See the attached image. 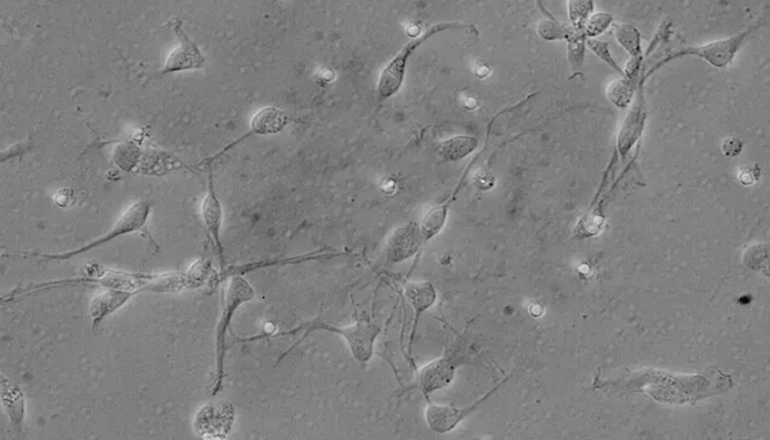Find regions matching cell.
Returning <instances> with one entry per match:
<instances>
[{
    "label": "cell",
    "mask_w": 770,
    "mask_h": 440,
    "mask_svg": "<svg viewBox=\"0 0 770 440\" xmlns=\"http://www.w3.org/2000/svg\"><path fill=\"white\" fill-rule=\"evenodd\" d=\"M329 332L333 333V335L340 336V338H344L346 341L347 347H348L349 353L354 358L358 361L359 363H367L373 358L374 355V346H376L377 338H379L380 330L379 326L374 325L373 322H371L369 320H362L356 321V323H352V325L348 326H334L331 325V323L324 322V321L313 320L307 323H301L298 328L292 329V330H283V332L273 333V335H260L255 336V338H247L244 341H256V340H263V338H283V336H293L299 332H304L303 338L298 341V343L293 344L292 347L288 348L285 353L283 354L280 359H278V363L288 355L293 348H296L299 343L306 340L310 333L314 332Z\"/></svg>",
    "instance_id": "6da1fadb"
},
{
    "label": "cell",
    "mask_w": 770,
    "mask_h": 440,
    "mask_svg": "<svg viewBox=\"0 0 770 440\" xmlns=\"http://www.w3.org/2000/svg\"><path fill=\"white\" fill-rule=\"evenodd\" d=\"M255 290L242 275H232L226 287L222 289V314L215 335V381L212 396H217L223 389L225 380V359L227 351V332L232 326L233 318L240 307L252 302Z\"/></svg>",
    "instance_id": "7a4b0ae2"
},
{
    "label": "cell",
    "mask_w": 770,
    "mask_h": 440,
    "mask_svg": "<svg viewBox=\"0 0 770 440\" xmlns=\"http://www.w3.org/2000/svg\"><path fill=\"white\" fill-rule=\"evenodd\" d=\"M446 30H465V32L478 34L476 28L470 22L446 21L428 28L425 32H422V35L405 45L404 49L400 50L395 58L389 61V65L382 69L379 83H377L380 98L389 100V98L394 97L395 94H397L405 82L410 55L419 49L420 45H424L427 40L432 39L435 35L442 34Z\"/></svg>",
    "instance_id": "3957f363"
},
{
    "label": "cell",
    "mask_w": 770,
    "mask_h": 440,
    "mask_svg": "<svg viewBox=\"0 0 770 440\" xmlns=\"http://www.w3.org/2000/svg\"><path fill=\"white\" fill-rule=\"evenodd\" d=\"M762 25H764V21L759 20L756 24L747 28V29L741 32V34L733 35V37H725V39L714 40V42L708 43V45H698V47H684V49L677 50V52L670 53V54L662 58L659 62H656V64L653 65V67L651 68L645 75H643V77L640 78V85L638 86H644L648 77L652 76L656 70H659L660 68L668 64L670 61L677 60V58L680 57H698L700 58V60L706 61V62H709L711 67L717 68V69L726 68L731 64L732 61H733V58L736 57L737 53L741 49V45L746 42L747 37H749L750 35L754 34V32H756L757 29H759Z\"/></svg>",
    "instance_id": "277c9868"
},
{
    "label": "cell",
    "mask_w": 770,
    "mask_h": 440,
    "mask_svg": "<svg viewBox=\"0 0 770 440\" xmlns=\"http://www.w3.org/2000/svg\"><path fill=\"white\" fill-rule=\"evenodd\" d=\"M152 206H153V202L148 199H141L134 202L133 206L128 207L126 212L116 220L115 226L111 227L102 237L88 242L85 247L70 250V252H62V254H37V252H30V254H22L21 257H40L42 262H55V260L62 262V260H70L72 257H78V255L87 254L90 250L115 241V240L120 239L123 235L135 234V232H142L143 230H146V224H148L149 216L152 214Z\"/></svg>",
    "instance_id": "5b68a950"
},
{
    "label": "cell",
    "mask_w": 770,
    "mask_h": 440,
    "mask_svg": "<svg viewBox=\"0 0 770 440\" xmlns=\"http://www.w3.org/2000/svg\"><path fill=\"white\" fill-rule=\"evenodd\" d=\"M174 34L178 37V45L169 53L166 64L159 72L154 73V77H164L172 73L189 72V70H201L207 65L205 55L201 49L184 29L181 20H175L169 24Z\"/></svg>",
    "instance_id": "8992f818"
},
{
    "label": "cell",
    "mask_w": 770,
    "mask_h": 440,
    "mask_svg": "<svg viewBox=\"0 0 770 440\" xmlns=\"http://www.w3.org/2000/svg\"><path fill=\"white\" fill-rule=\"evenodd\" d=\"M289 124V118L283 110L275 108V106H267V108L260 109L259 112L253 116L250 120V131L240 138L233 141L226 148L222 149L219 153L214 154L212 157H208L207 160L202 161V166H211L215 160L225 156L227 151H232L235 146L244 143L250 136L258 135H275V134L283 133L286 126Z\"/></svg>",
    "instance_id": "52a82bcc"
},
{
    "label": "cell",
    "mask_w": 770,
    "mask_h": 440,
    "mask_svg": "<svg viewBox=\"0 0 770 440\" xmlns=\"http://www.w3.org/2000/svg\"><path fill=\"white\" fill-rule=\"evenodd\" d=\"M506 380H508V379L501 381L496 388L488 391L483 398L479 399V401H476L475 403L471 404V406L461 407V409H458V407L455 406H446V404H435L428 402L427 409H425V421H427V426L430 427L433 432H437V434L440 435L453 431V429H455L461 421H463V420L467 419L471 413H473V411H475L476 409L483 403V402L487 401V399L493 395L494 392L500 388Z\"/></svg>",
    "instance_id": "ba28073f"
},
{
    "label": "cell",
    "mask_w": 770,
    "mask_h": 440,
    "mask_svg": "<svg viewBox=\"0 0 770 440\" xmlns=\"http://www.w3.org/2000/svg\"><path fill=\"white\" fill-rule=\"evenodd\" d=\"M234 422V409L230 403H207L197 413L194 429L204 439L226 437Z\"/></svg>",
    "instance_id": "9c48e42d"
},
{
    "label": "cell",
    "mask_w": 770,
    "mask_h": 440,
    "mask_svg": "<svg viewBox=\"0 0 770 440\" xmlns=\"http://www.w3.org/2000/svg\"><path fill=\"white\" fill-rule=\"evenodd\" d=\"M424 244L419 224L415 222L397 227L392 232L385 244V262L387 265H399L419 254Z\"/></svg>",
    "instance_id": "30bf717a"
},
{
    "label": "cell",
    "mask_w": 770,
    "mask_h": 440,
    "mask_svg": "<svg viewBox=\"0 0 770 440\" xmlns=\"http://www.w3.org/2000/svg\"><path fill=\"white\" fill-rule=\"evenodd\" d=\"M201 217L208 237L211 240L212 247L217 252L220 265H225V255H223L222 244V224L223 207L215 191L214 175H212L211 166H209V178H208V191L201 202Z\"/></svg>",
    "instance_id": "8fae6325"
},
{
    "label": "cell",
    "mask_w": 770,
    "mask_h": 440,
    "mask_svg": "<svg viewBox=\"0 0 770 440\" xmlns=\"http://www.w3.org/2000/svg\"><path fill=\"white\" fill-rule=\"evenodd\" d=\"M455 368L457 365L450 356L433 359L417 371L414 388L420 389L430 402V395H432L433 392L440 391L453 383Z\"/></svg>",
    "instance_id": "7c38bea8"
},
{
    "label": "cell",
    "mask_w": 770,
    "mask_h": 440,
    "mask_svg": "<svg viewBox=\"0 0 770 440\" xmlns=\"http://www.w3.org/2000/svg\"><path fill=\"white\" fill-rule=\"evenodd\" d=\"M645 120H647V109H645L644 94H643V86H638L637 98L626 116L618 136V153L622 157V160H625L633 146L640 141L644 131Z\"/></svg>",
    "instance_id": "4fadbf2b"
},
{
    "label": "cell",
    "mask_w": 770,
    "mask_h": 440,
    "mask_svg": "<svg viewBox=\"0 0 770 440\" xmlns=\"http://www.w3.org/2000/svg\"><path fill=\"white\" fill-rule=\"evenodd\" d=\"M0 395H2L4 411L9 416L10 424L20 436L22 434V429H24L25 416H27L24 392L20 388L19 384L2 374L0 377Z\"/></svg>",
    "instance_id": "5bb4252c"
},
{
    "label": "cell",
    "mask_w": 770,
    "mask_h": 440,
    "mask_svg": "<svg viewBox=\"0 0 770 440\" xmlns=\"http://www.w3.org/2000/svg\"><path fill=\"white\" fill-rule=\"evenodd\" d=\"M405 295H406L407 302L410 303L413 313H414V315H413L412 336H410L409 341V354H412L420 318H422L425 311L430 310L437 303L438 295L433 285L428 282V281H424V282H406L405 284Z\"/></svg>",
    "instance_id": "9a60e30c"
},
{
    "label": "cell",
    "mask_w": 770,
    "mask_h": 440,
    "mask_svg": "<svg viewBox=\"0 0 770 440\" xmlns=\"http://www.w3.org/2000/svg\"><path fill=\"white\" fill-rule=\"evenodd\" d=\"M136 295L133 290L109 289L93 298L90 305L91 330H96L105 318L120 310Z\"/></svg>",
    "instance_id": "2e32d148"
},
{
    "label": "cell",
    "mask_w": 770,
    "mask_h": 440,
    "mask_svg": "<svg viewBox=\"0 0 770 440\" xmlns=\"http://www.w3.org/2000/svg\"><path fill=\"white\" fill-rule=\"evenodd\" d=\"M481 151V153H483ZM476 154L475 159L471 160V163L468 164L467 168L463 171V178H461L460 183L455 187V193L450 196V199L446 200L445 202L439 204V206L432 207L430 211H427V214L422 217V224H420V232L422 234V240L425 242L430 241V240L435 239L440 232H442L443 227H445L446 220H447L448 214V207L455 201V197H457L458 191H460L461 184H463V179L468 175V172H470L471 167L476 163L480 154Z\"/></svg>",
    "instance_id": "e0dca14e"
},
{
    "label": "cell",
    "mask_w": 770,
    "mask_h": 440,
    "mask_svg": "<svg viewBox=\"0 0 770 440\" xmlns=\"http://www.w3.org/2000/svg\"><path fill=\"white\" fill-rule=\"evenodd\" d=\"M340 257V254H324V252H314V254L301 255L296 257H277V259L265 260V262L250 263V265H235L230 267L226 272L222 273V277L217 278V284L222 282L223 280L232 277V275H244L247 273L255 272V270L263 269V267H271V265H298V263L307 262V260L326 259V257Z\"/></svg>",
    "instance_id": "ac0fdd59"
},
{
    "label": "cell",
    "mask_w": 770,
    "mask_h": 440,
    "mask_svg": "<svg viewBox=\"0 0 770 440\" xmlns=\"http://www.w3.org/2000/svg\"><path fill=\"white\" fill-rule=\"evenodd\" d=\"M479 143L475 136L455 135L440 143L438 153L446 163H455L476 151Z\"/></svg>",
    "instance_id": "d6986e66"
},
{
    "label": "cell",
    "mask_w": 770,
    "mask_h": 440,
    "mask_svg": "<svg viewBox=\"0 0 770 440\" xmlns=\"http://www.w3.org/2000/svg\"><path fill=\"white\" fill-rule=\"evenodd\" d=\"M638 85H640V80L622 76V77L608 85L605 95L612 105L619 109H627L635 101Z\"/></svg>",
    "instance_id": "ffe728a7"
},
{
    "label": "cell",
    "mask_w": 770,
    "mask_h": 440,
    "mask_svg": "<svg viewBox=\"0 0 770 440\" xmlns=\"http://www.w3.org/2000/svg\"><path fill=\"white\" fill-rule=\"evenodd\" d=\"M537 6L542 10L545 15H546V19L542 20L538 24L539 37L542 39L546 40V42H554V40H567L569 37V35L572 34V30L574 28L569 27V25L561 24V22L557 21L554 19L553 15L548 12V10L545 9L544 4H537Z\"/></svg>",
    "instance_id": "44dd1931"
},
{
    "label": "cell",
    "mask_w": 770,
    "mask_h": 440,
    "mask_svg": "<svg viewBox=\"0 0 770 440\" xmlns=\"http://www.w3.org/2000/svg\"><path fill=\"white\" fill-rule=\"evenodd\" d=\"M614 35L620 47L630 55V58L643 57L641 34L635 25L620 22L615 25Z\"/></svg>",
    "instance_id": "7402d4cb"
},
{
    "label": "cell",
    "mask_w": 770,
    "mask_h": 440,
    "mask_svg": "<svg viewBox=\"0 0 770 440\" xmlns=\"http://www.w3.org/2000/svg\"><path fill=\"white\" fill-rule=\"evenodd\" d=\"M567 43H569L567 45V54L569 55L567 57H569V67H571L572 73L579 72L584 67L586 37L582 30L574 29L567 39Z\"/></svg>",
    "instance_id": "603a6c76"
},
{
    "label": "cell",
    "mask_w": 770,
    "mask_h": 440,
    "mask_svg": "<svg viewBox=\"0 0 770 440\" xmlns=\"http://www.w3.org/2000/svg\"><path fill=\"white\" fill-rule=\"evenodd\" d=\"M743 263L754 272L767 275L769 267V247L766 244H754L747 248L743 255Z\"/></svg>",
    "instance_id": "cb8c5ba5"
},
{
    "label": "cell",
    "mask_w": 770,
    "mask_h": 440,
    "mask_svg": "<svg viewBox=\"0 0 770 440\" xmlns=\"http://www.w3.org/2000/svg\"><path fill=\"white\" fill-rule=\"evenodd\" d=\"M612 21H614V17L610 12H596V14L590 15V19L582 28V32H584L586 39H596L597 37L604 34Z\"/></svg>",
    "instance_id": "d4e9b609"
},
{
    "label": "cell",
    "mask_w": 770,
    "mask_h": 440,
    "mask_svg": "<svg viewBox=\"0 0 770 440\" xmlns=\"http://www.w3.org/2000/svg\"><path fill=\"white\" fill-rule=\"evenodd\" d=\"M567 6H569L571 27L574 29L582 30L587 20L590 19V15L594 12V4L593 2H569Z\"/></svg>",
    "instance_id": "484cf974"
},
{
    "label": "cell",
    "mask_w": 770,
    "mask_h": 440,
    "mask_svg": "<svg viewBox=\"0 0 770 440\" xmlns=\"http://www.w3.org/2000/svg\"><path fill=\"white\" fill-rule=\"evenodd\" d=\"M586 47L590 50V52L594 53L600 60L604 61L605 64L608 67L612 68L618 75L622 77L623 69L618 65L617 61L612 57L611 50H610V45L608 43L602 42V40L597 39H586Z\"/></svg>",
    "instance_id": "4316f807"
},
{
    "label": "cell",
    "mask_w": 770,
    "mask_h": 440,
    "mask_svg": "<svg viewBox=\"0 0 770 440\" xmlns=\"http://www.w3.org/2000/svg\"><path fill=\"white\" fill-rule=\"evenodd\" d=\"M604 224V217L596 216V215H589V216L582 217V219L578 222L577 227H575V234H577L578 237H581V239L593 237V235L599 234V232H602Z\"/></svg>",
    "instance_id": "83f0119b"
},
{
    "label": "cell",
    "mask_w": 770,
    "mask_h": 440,
    "mask_svg": "<svg viewBox=\"0 0 770 440\" xmlns=\"http://www.w3.org/2000/svg\"><path fill=\"white\" fill-rule=\"evenodd\" d=\"M671 35V22L665 21L662 25H660L659 29L655 34V37H653L652 42H651L650 49L647 50V57L651 54V53L655 52L656 47L660 45V43H666L670 37Z\"/></svg>",
    "instance_id": "f1b7e54d"
},
{
    "label": "cell",
    "mask_w": 770,
    "mask_h": 440,
    "mask_svg": "<svg viewBox=\"0 0 770 440\" xmlns=\"http://www.w3.org/2000/svg\"><path fill=\"white\" fill-rule=\"evenodd\" d=\"M741 149H743V143L736 138H729L726 139L724 145H722V151L726 156H739L741 154Z\"/></svg>",
    "instance_id": "f546056e"
},
{
    "label": "cell",
    "mask_w": 770,
    "mask_h": 440,
    "mask_svg": "<svg viewBox=\"0 0 770 440\" xmlns=\"http://www.w3.org/2000/svg\"><path fill=\"white\" fill-rule=\"evenodd\" d=\"M758 168L756 167L754 169H744V171H741L739 179H741L743 184H752L758 181Z\"/></svg>",
    "instance_id": "4dcf8cb0"
}]
</instances>
